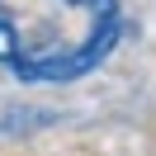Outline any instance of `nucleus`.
I'll use <instances>...</instances> for the list:
<instances>
[{
  "mask_svg": "<svg viewBox=\"0 0 156 156\" xmlns=\"http://www.w3.org/2000/svg\"><path fill=\"white\" fill-rule=\"evenodd\" d=\"M123 38L118 0H0V66L24 85H71Z\"/></svg>",
  "mask_w": 156,
  "mask_h": 156,
  "instance_id": "f257e3e1",
  "label": "nucleus"
}]
</instances>
